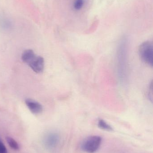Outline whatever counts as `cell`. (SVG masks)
<instances>
[{
	"label": "cell",
	"mask_w": 153,
	"mask_h": 153,
	"mask_svg": "<svg viewBox=\"0 0 153 153\" xmlns=\"http://www.w3.org/2000/svg\"><path fill=\"white\" fill-rule=\"evenodd\" d=\"M118 70L120 81H124L126 74L127 40L124 38L120 41L117 52Z\"/></svg>",
	"instance_id": "6da1fadb"
},
{
	"label": "cell",
	"mask_w": 153,
	"mask_h": 153,
	"mask_svg": "<svg viewBox=\"0 0 153 153\" xmlns=\"http://www.w3.org/2000/svg\"><path fill=\"white\" fill-rule=\"evenodd\" d=\"M102 138L99 136H91L85 138L81 143L82 151L87 153L96 152L101 145Z\"/></svg>",
	"instance_id": "7a4b0ae2"
},
{
	"label": "cell",
	"mask_w": 153,
	"mask_h": 153,
	"mask_svg": "<svg viewBox=\"0 0 153 153\" xmlns=\"http://www.w3.org/2000/svg\"><path fill=\"white\" fill-rule=\"evenodd\" d=\"M139 54L142 61L150 66H153V45L151 41H146L141 44Z\"/></svg>",
	"instance_id": "3957f363"
},
{
	"label": "cell",
	"mask_w": 153,
	"mask_h": 153,
	"mask_svg": "<svg viewBox=\"0 0 153 153\" xmlns=\"http://www.w3.org/2000/svg\"><path fill=\"white\" fill-rule=\"evenodd\" d=\"M27 64L36 73H40L44 69V60L43 57L35 55Z\"/></svg>",
	"instance_id": "277c9868"
},
{
	"label": "cell",
	"mask_w": 153,
	"mask_h": 153,
	"mask_svg": "<svg viewBox=\"0 0 153 153\" xmlns=\"http://www.w3.org/2000/svg\"><path fill=\"white\" fill-rule=\"evenodd\" d=\"M25 103L31 113L39 114L43 111L42 105L37 102L31 99H28L25 100Z\"/></svg>",
	"instance_id": "5b68a950"
},
{
	"label": "cell",
	"mask_w": 153,
	"mask_h": 153,
	"mask_svg": "<svg viewBox=\"0 0 153 153\" xmlns=\"http://www.w3.org/2000/svg\"><path fill=\"white\" fill-rule=\"evenodd\" d=\"M60 137L57 133H52L48 135L46 138V143L49 148H55L59 143Z\"/></svg>",
	"instance_id": "8992f818"
},
{
	"label": "cell",
	"mask_w": 153,
	"mask_h": 153,
	"mask_svg": "<svg viewBox=\"0 0 153 153\" xmlns=\"http://www.w3.org/2000/svg\"><path fill=\"white\" fill-rule=\"evenodd\" d=\"M35 53L32 50L28 49L24 51L22 56V60L25 63H28V62L33 56L35 55Z\"/></svg>",
	"instance_id": "52a82bcc"
},
{
	"label": "cell",
	"mask_w": 153,
	"mask_h": 153,
	"mask_svg": "<svg viewBox=\"0 0 153 153\" xmlns=\"http://www.w3.org/2000/svg\"><path fill=\"white\" fill-rule=\"evenodd\" d=\"M98 126L100 129L105 131H109V132L113 131V128L102 119H100L98 120Z\"/></svg>",
	"instance_id": "ba28073f"
},
{
	"label": "cell",
	"mask_w": 153,
	"mask_h": 153,
	"mask_svg": "<svg viewBox=\"0 0 153 153\" xmlns=\"http://www.w3.org/2000/svg\"><path fill=\"white\" fill-rule=\"evenodd\" d=\"M6 140L11 148L15 151H18L19 149V146L17 142L13 138L9 137H6Z\"/></svg>",
	"instance_id": "9c48e42d"
},
{
	"label": "cell",
	"mask_w": 153,
	"mask_h": 153,
	"mask_svg": "<svg viewBox=\"0 0 153 153\" xmlns=\"http://www.w3.org/2000/svg\"><path fill=\"white\" fill-rule=\"evenodd\" d=\"M84 2V0H75L73 4L75 10H81L83 7Z\"/></svg>",
	"instance_id": "30bf717a"
},
{
	"label": "cell",
	"mask_w": 153,
	"mask_h": 153,
	"mask_svg": "<svg viewBox=\"0 0 153 153\" xmlns=\"http://www.w3.org/2000/svg\"><path fill=\"white\" fill-rule=\"evenodd\" d=\"M0 153H8L7 149L0 138Z\"/></svg>",
	"instance_id": "8fae6325"
},
{
	"label": "cell",
	"mask_w": 153,
	"mask_h": 153,
	"mask_svg": "<svg viewBox=\"0 0 153 153\" xmlns=\"http://www.w3.org/2000/svg\"><path fill=\"white\" fill-rule=\"evenodd\" d=\"M153 84L152 82L151 83L149 88V91H148V96H149V99H151V101H152L153 97Z\"/></svg>",
	"instance_id": "7c38bea8"
}]
</instances>
